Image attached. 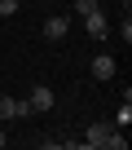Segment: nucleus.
<instances>
[{
	"label": "nucleus",
	"mask_w": 132,
	"mask_h": 150,
	"mask_svg": "<svg viewBox=\"0 0 132 150\" xmlns=\"http://www.w3.org/2000/svg\"><path fill=\"white\" fill-rule=\"evenodd\" d=\"M84 146H106V150H123V146H128V137H123V132H114L110 124H88V132H84Z\"/></svg>",
	"instance_id": "f257e3e1"
},
{
	"label": "nucleus",
	"mask_w": 132,
	"mask_h": 150,
	"mask_svg": "<svg viewBox=\"0 0 132 150\" xmlns=\"http://www.w3.org/2000/svg\"><path fill=\"white\" fill-rule=\"evenodd\" d=\"M27 106H31V110H53V88H48V84H35L31 97H27Z\"/></svg>",
	"instance_id": "f03ea898"
},
{
	"label": "nucleus",
	"mask_w": 132,
	"mask_h": 150,
	"mask_svg": "<svg viewBox=\"0 0 132 150\" xmlns=\"http://www.w3.org/2000/svg\"><path fill=\"white\" fill-rule=\"evenodd\" d=\"M22 115H31L27 102H18V97H0V119H22Z\"/></svg>",
	"instance_id": "7ed1b4c3"
},
{
	"label": "nucleus",
	"mask_w": 132,
	"mask_h": 150,
	"mask_svg": "<svg viewBox=\"0 0 132 150\" xmlns=\"http://www.w3.org/2000/svg\"><path fill=\"white\" fill-rule=\"evenodd\" d=\"M84 27H88V35H93V40H106V35H110V27H106L101 9H97V13H88V18H84Z\"/></svg>",
	"instance_id": "20e7f679"
},
{
	"label": "nucleus",
	"mask_w": 132,
	"mask_h": 150,
	"mask_svg": "<svg viewBox=\"0 0 132 150\" xmlns=\"http://www.w3.org/2000/svg\"><path fill=\"white\" fill-rule=\"evenodd\" d=\"M66 31H71V22H66V18H62V13H53V18H48V22H44V35H48V40H62V35H66Z\"/></svg>",
	"instance_id": "39448f33"
},
{
	"label": "nucleus",
	"mask_w": 132,
	"mask_h": 150,
	"mask_svg": "<svg viewBox=\"0 0 132 150\" xmlns=\"http://www.w3.org/2000/svg\"><path fill=\"white\" fill-rule=\"evenodd\" d=\"M93 75H97V80H110V75H114V57H110V53H101V57L93 62Z\"/></svg>",
	"instance_id": "423d86ee"
},
{
	"label": "nucleus",
	"mask_w": 132,
	"mask_h": 150,
	"mask_svg": "<svg viewBox=\"0 0 132 150\" xmlns=\"http://www.w3.org/2000/svg\"><path fill=\"white\" fill-rule=\"evenodd\" d=\"M101 9V0H75V13L79 18H88V13H97Z\"/></svg>",
	"instance_id": "0eeeda50"
},
{
	"label": "nucleus",
	"mask_w": 132,
	"mask_h": 150,
	"mask_svg": "<svg viewBox=\"0 0 132 150\" xmlns=\"http://www.w3.org/2000/svg\"><path fill=\"white\" fill-rule=\"evenodd\" d=\"M114 124H119V128H128V124H132V106H128V102L119 106V115H114Z\"/></svg>",
	"instance_id": "6e6552de"
},
{
	"label": "nucleus",
	"mask_w": 132,
	"mask_h": 150,
	"mask_svg": "<svg viewBox=\"0 0 132 150\" xmlns=\"http://www.w3.org/2000/svg\"><path fill=\"white\" fill-rule=\"evenodd\" d=\"M9 13H18V0H0V18H9Z\"/></svg>",
	"instance_id": "1a4fd4ad"
},
{
	"label": "nucleus",
	"mask_w": 132,
	"mask_h": 150,
	"mask_svg": "<svg viewBox=\"0 0 132 150\" xmlns=\"http://www.w3.org/2000/svg\"><path fill=\"white\" fill-rule=\"evenodd\" d=\"M5 141H9V137H5V128H0V146H5Z\"/></svg>",
	"instance_id": "9d476101"
},
{
	"label": "nucleus",
	"mask_w": 132,
	"mask_h": 150,
	"mask_svg": "<svg viewBox=\"0 0 132 150\" xmlns=\"http://www.w3.org/2000/svg\"><path fill=\"white\" fill-rule=\"evenodd\" d=\"M119 5H123V9H128V0H119Z\"/></svg>",
	"instance_id": "9b49d317"
}]
</instances>
